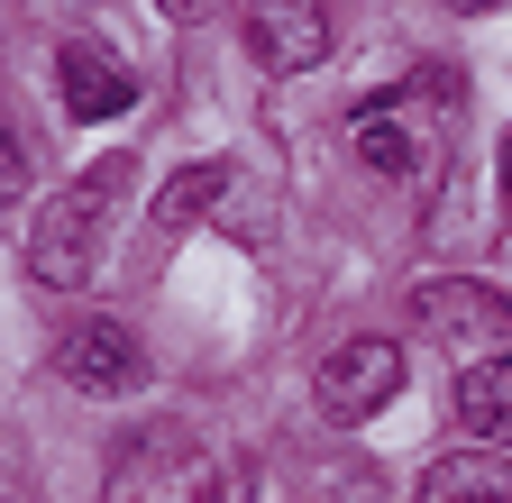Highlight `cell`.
Masks as SVG:
<instances>
[{"label": "cell", "instance_id": "1", "mask_svg": "<svg viewBox=\"0 0 512 503\" xmlns=\"http://www.w3.org/2000/svg\"><path fill=\"white\" fill-rule=\"evenodd\" d=\"M119 202H128V156L83 165V174L64 183L46 211H37V229H28V275H37V284H55V293L92 284V275H101V247H110Z\"/></svg>", "mask_w": 512, "mask_h": 503}, {"label": "cell", "instance_id": "2", "mask_svg": "<svg viewBox=\"0 0 512 503\" xmlns=\"http://www.w3.org/2000/svg\"><path fill=\"white\" fill-rule=\"evenodd\" d=\"M311 394H320V412H330L339 430L366 421V412H384L403 394V339H348V348H330Z\"/></svg>", "mask_w": 512, "mask_h": 503}, {"label": "cell", "instance_id": "3", "mask_svg": "<svg viewBox=\"0 0 512 503\" xmlns=\"http://www.w3.org/2000/svg\"><path fill=\"white\" fill-rule=\"evenodd\" d=\"M330 0H247V55L266 74H311L330 65Z\"/></svg>", "mask_w": 512, "mask_h": 503}, {"label": "cell", "instance_id": "4", "mask_svg": "<svg viewBox=\"0 0 512 503\" xmlns=\"http://www.w3.org/2000/svg\"><path fill=\"white\" fill-rule=\"evenodd\" d=\"M412 321L439 330V339L485 348V339H512V293L476 284V275H430V284H412Z\"/></svg>", "mask_w": 512, "mask_h": 503}, {"label": "cell", "instance_id": "5", "mask_svg": "<svg viewBox=\"0 0 512 503\" xmlns=\"http://www.w3.org/2000/svg\"><path fill=\"white\" fill-rule=\"evenodd\" d=\"M55 92H64V110H74V119H119V110H138V74H128L101 37H64Z\"/></svg>", "mask_w": 512, "mask_h": 503}, {"label": "cell", "instance_id": "6", "mask_svg": "<svg viewBox=\"0 0 512 503\" xmlns=\"http://www.w3.org/2000/svg\"><path fill=\"white\" fill-rule=\"evenodd\" d=\"M55 366L74 375L83 394H128L138 385V339H128V321H110V311H92V321H74L64 330V348H55Z\"/></svg>", "mask_w": 512, "mask_h": 503}, {"label": "cell", "instance_id": "7", "mask_svg": "<svg viewBox=\"0 0 512 503\" xmlns=\"http://www.w3.org/2000/svg\"><path fill=\"white\" fill-rule=\"evenodd\" d=\"M412 119H421V83H403V92H375V101H357V156L375 165V174H421L430 165V147L412 138Z\"/></svg>", "mask_w": 512, "mask_h": 503}, {"label": "cell", "instance_id": "8", "mask_svg": "<svg viewBox=\"0 0 512 503\" xmlns=\"http://www.w3.org/2000/svg\"><path fill=\"white\" fill-rule=\"evenodd\" d=\"M220 202H229V165H220V156H192V165H174V174L156 183L147 238H192V229H202Z\"/></svg>", "mask_w": 512, "mask_h": 503}, {"label": "cell", "instance_id": "9", "mask_svg": "<svg viewBox=\"0 0 512 503\" xmlns=\"http://www.w3.org/2000/svg\"><path fill=\"white\" fill-rule=\"evenodd\" d=\"M412 503H512V449H467V458H430Z\"/></svg>", "mask_w": 512, "mask_h": 503}, {"label": "cell", "instance_id": "10", "mask_svg": "<svg viewBox=\"0 0 512 503\" xmlns=\"http://www.w3.org/2000/svg\"><path fill=\"white\" fill-rule=\"evenodd\" d=\"M458 421L485 449H512V357H485V366L458 375Z\"/></svg>", "mask_w": 512, "mask_h": 503}, {"label": "cell", "instance_id": "11", "mask_svg": "<svg viewBox=\"0 0 512 503\" xmlns=\"http://www.w3.org/2000/svg\"><path fill=\"white\" fill-rule=\"evenodd\" d=\"M202 503H256V476H247V467H220V476L202 485Z\"/></svg>", "mask_w": 512, "mask_h": 503}, {"label": "cell", "instance_id": "12", "mask_svg": "<svg viewBox=\"0 0 512 503\" xmlns=\"http://www.w3.org/2000/svg\"><path fill=\"white\" fill-rule=\"evenodd\" d=\"M19 183H28V165H19V147H10V138H0V211L19 202Z\"/></svg>", "mask_w": 512, "mask_h": 503}, {"label": "cell", "instance_id": "13", "mask_svg": "<svg viewBox=\"0 0 512 503\" xmlns=\"http://www.w3.org/2000/svg\"><path fill=\"white\" fill-rule=\"evenodd\" d=\"M156 10H165L174 28H192V19H211V10H220V0H156Z\"/></svg>", "mask_w": 512, "mask_h": 503}, {"label": "cell", "instance_id": "14", "mask_svg": "<svg viewBox=\"0 0 512 503\" xmlns=\"http://www.w3.org/2000/svg\"><path fill=\"white\" fill-rule=\"evenodd\" d=\"M439 10H467V19H476V10H494V0H439Z\"/></svg>", "mask_w": 512, "mask_h": 503}, {"label": "cell", "instance_id": "15", "mask_svg": "<svg viewBox=\"0 0 512 503\" xmlns=\"http://www.w3.org/2000/svg\"><path fill=\"white\" fill-rule=\"evenodd\" d=\"M503 193H512V138H503Z\"/></svg>", "mask_w": 512, "mask_h": 503}]
</instances>
